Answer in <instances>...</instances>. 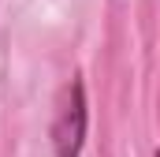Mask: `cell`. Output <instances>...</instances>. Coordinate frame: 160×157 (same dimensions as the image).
Instances as JSON below:
<instances>
[{"mask_svg":"<svg viewBox=\"0 0 160 157\" xmlns=\"http://www.w3.org/2000/svg\"><path fill=\"white\" fill-rule=\"evenodd\" d=\"M82 142H86V90H82V78H71L56 101L52 150H56V157H78Z\"/></svg>","mask_w":160,"mask_h":157,"instance_id":"6da1fadb","label":"cell"},{"mask_svg":"<svg viewBox=\"0 0 160 157\" xmlns=\"http://www.w3.org/2000/svg\"><path fill=\"white\" fill-rule=\"evenodd\" d=\"M157 157H160V150H157Z\"/></svg>","mask_w":160,"mask_h":157,"instance_id":"7a4b0ae2","label":"cell"}]
</instances>
